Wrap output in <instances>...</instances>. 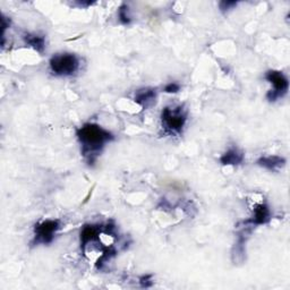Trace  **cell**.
<instances>
[{
	"mask_svg": "<svg viewBox=\"0 0 290 290\" xmlns=\"http://www.w3.org/2000/svg\"><path fill=\"white\" fill-rule=\"evenodd\" d=\"M237 5V3H235V2H222V3H220V8H221V11L222 12H225V11H229L230 8L236 6Z\"/></svg>",
	"mask_w": 290,
	"mask_h": 290,
	"instance_id": "obj_13",
	"label": "cell"
},
{
	"mask_svg": "<svg viewBox=\"0 0 290 290\" xmlns=\"http://www.w3.org/2000/svg\"><path fill=\"white\" fill-rule=\"evenodd\" d=\"M76 134L82 145V153L87 159L88 164H93L103 146L114 140V135L110 132L96 124L83 125L77 130Z\"/></svg>",
	"mask_w": 290,
	"mask_h": 290,
	"instance_id": "obj_1",
	"label": "cell"
},
{
	"mask_svg": "<svg viewBox=\"0 0 290 290\" xmlns=\"http://www.w3.org/2000/svg\"><path fill=\"white\" fill-rule=\"evenodd\" d=\"M141 283H142V286L143 287H150L151 284H152V281H151V276H145L141 279Z\"/></svg>",
	"mask_w": 290,
	"mask_h": 290,
	"instance_id": "obj_14",
	"label": "cell"
},
{
	"mask_svg": "<svg viewBox=\"0 0 290 290\" xmlns=\"http://www.w3.org/2000/svg\"><path fill=\"white\" fill-rule=\"evenodd\" d=\"M257 165L264 167V168H267L269 170L278 171L279 169H281L284 165H286V160L278 155L262 156V158H260L257 160Z\"/></svg>",
	"mask_w": 290,
	"mask_h": 290,
	"instance_id": "obj_7",
	"label": "cell"
},
{
	"mask_svg": "<svg viewBox=\"0 0 290 290\" xmlns=\"http://www.w3.org/2000/svg\"><path fill=\"white\" fill-rule=\"evenodd\" d=\"M25 42L39 52H42L44 50V47H46V40H44V38L38 36V34H26Z\"/></svg>",
	"mask_w": 290,
	"mask_h": 290,
	"instance_id": "obj_10",
	"label": "cell"
},
{
	"mask_svg": "<svg viewBox=\"0 0 290 290\" xmlns=\"http://www.w3.org/2000/svg\"><path fill=\"white\" fill-rule=\"evenodd\" d=\"M270 218H271V212H270L269 208L265 204H260L256 206V209H254V214L252 219H249L246 221V223L260 225V224H265L269 222Z\"/></svg>",
	"mask_w": 290,
	"mask_h": 290,
	"instance_id": "obj_6",
	"label": "cell"
},
{
	"mask_svg": "<svg viewBox=\"0 0 290 290\" xmlns=\"http://www.w3.org/2000/svg\"><path fill=\"white\" fill-rule=\"evenodd\" d=\"M265 80L271 83L273 86V90L270 91L267 95L270 101H276L287 93L289 88V82L288 78L281 72L269 71L265 74Z\"/></svg>",
	"mask_w": 290,
	"mask_h": 290,
	"instance_id": "obj_5",
	"label": "cell"
},
{
	"mask_svg": "<svg viewBox=\"0 0 290 290\" xmlns=\"http://www.w3.org/2000/svg\"><path fill=\"white\" fill-rule=\"evenodd\" d=\"M118 16H119L120 22L122 24H130L131 23V16L128 14V7L126 5H122L119 9V13H118Z\"/></svg>",
	"mask_w": 290,
	"mask_h": 290,
	"instance_id": "obj_11",
	"label": "cell"
},
{
	"mask_svg": "<svg viewBox=\"0 0 290 290\" xmlns=\"http://www.w3.org/2000/svg\"><path fill=\"white\" fill-rule=\"evenodd\" d=\"M49 63L51 72L59 76L73 75L80 67V60L73 53H60L53 56Z\"/></svg>",
	"mask_w": 290,
	"mask_h": 290,
	"instance_id": "obj_2",
	"label": "cell"
},
{
	"mask_svg": "<svg viewBox=\"0 0 290 290\" xmlns=\"http://www.w3.org/2000/svg\"><path fill=\"white\" fill-rule=\"evenodd\" d=\"M186 112L181 107L169 108L167 107L162 111L161 120L162 126L168 133H180L186 122Z\"/></svg>",
	"mask_w": 290,
	"mask_h": 290,
	"instance_id": "obj_3",
	"label": "cell"
},
{
	"mask_svg": "<svg viewBox=\"0 0 290 290\" xmlns=\"http://www.w3.org/2000/svg\"><path fill=\"white\" fill-rule=\"evenodd\" d=\"M244 160V154L242 151H239L237 147L228 150L220 158V162L223 166H237L242 164Z\"/></svg>",
	"mask_w": 290,
	"mask_h": 290,
	"instance_id": "obj_8",
	"label": "cell"
},
{
	"mask_svg": "<svg viewBox=\"0 0 290 290\" xmlns=\"http://www.w3.org/2000/svg\"><path fill=\"white\" fill-rule=\"evenodd\" d=\"M155 98L156 94L153 88H142V90H139L136 92L135 102L139 103V105L143 108H147L151 105H153Z\"/></svg>",
	"mask_w": 290,
	"mask_h": 290,
	"instance_id": "obj_9",
	"label": "cell"
},
{
	"mask_svg": "<svg viewBox=\"0 0 290 290\" xmlns=\"http://www.w3.org/2000/svg\"><path fill=\"white\" fill-rule=\"evenodd\" d=\"M179 90H180V85L177 84L175 82L169 83V84H167L165 87L166 93H177Z\"/></svg>",
	"mask_w": 290,
	"mask_h": 290,
	"instance_id": "obj_12",
	"label": "cell"
},
{
	"mask_svg": "<svg viewBox=\"0 0 290 290\" xmlns=\"http://www.w3.org/2000/svg\"><path fill=\"white\" fill-rule=\"evenodd\" d=\"M60 229L59 220H46L42 221L34 228V245H48L52 243L55 235Z\"/></svg>",
	"mask_w": 290,
	"mask_h": 290,
	"instance_id": "obj_4",
	"label": "cell"
}]
</instances>
